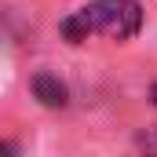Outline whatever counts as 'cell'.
<instances>
[{"label": "cell", "instance_id": "6da1fadb", "mask_svg": "<svg viewBox=\"0 0 157 157\" xmlns=\"http://www.w3.org/2000/svg\"><path fill=\"white\" fill-rule=\"evenodd\" d=\"M143 26V7L135 0H95L62 18V37L70 44H80L88 37H110V40H128Z\"/></svg>", "mask_w": 157, "mask_h": 157}, {"label": "cell", "instance_id": "7a4b0ae2", "mask_svg": "<svg viewBox=\"0 0 157 157\" xmlns=\"http://www.w3.org/2000/svg\"><path fill=\"white\" fill-rule=\"evenodd\" d=\"M33 95L44 106H66V84L55 73H37L33 77Z\"/></svg>", "mask_w": 157, "mask_h": 157}, {"label": "cell", "instance_id": "3957f363", "mask_svg": "<svg viewBox=\"0 0 157 157\" xmlns=\"http://www.w3.org/2000/svg\"><path fill=\"white\" fill-rule=\"evenodd\" d=\"M0 157H15V150H11L7 143H0Z\"/></svg>", "mask_w": 157, "mask_h": 157}]
</instances>
